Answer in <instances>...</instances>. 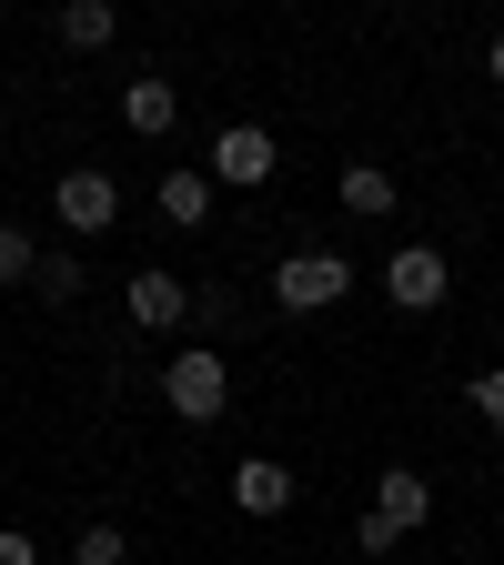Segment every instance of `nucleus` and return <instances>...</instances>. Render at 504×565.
<instances>
[{
	"label": "nucleus",
	"mask_w": 504,
	"mask_h": 565,
	"mask_svg": "<svg viewBox=\"0 0 504 565\" xmlns=\"http://www.w3.org/2000/svg\"><path fill=\"white\" fill-rule=\"evenodd\" d=\"M423 515H435V484H423L414 465H384V475H374V515L353 525V545H364V555H394Z\"/></svg>",
	"instance_id": "nucleus-1"
},
{
	"label": "nucleus",
	"mask_w": 504,
	"mask_h": 565,
	"mask_svg": "<svg viewBox=\"0 0 504 565\" xmlns=\"http://www.w3.org/2000/svg\"><path fill=\"white\" fill-rule=\"evenodd\" d=\"M162 404H172L182 424H212V414L233 404V374H223V353H212V343H182L172 364H162Z\"/></svg>",
	"instance_id": "nucleus-2"
},
{
	"label": "nucleus",
	"mask_w": 504,
	"mask_h": 565,
	"mask_svg": "<svg viewBox=\"0 0 504 565\" xmlns=\"http://www.w3.org/2000/svg\"><path fill=\"white\" fill-rule=\"evenodd\" d=\"M353 294V263L343 253H282L272 263V303L282 313H323V303H343Z\"/></svg>",
	"instance_id": "nucleus-3"
},
{
	"label": "nucleus",
	"mask_w": 504,
	"mask_h": 565,
	"mask_svg": "<svg viewBox=\"0 0 504 565\" xmlns=\"http://www.w3.org/2000/svg\"><path fill=\"white\" fill-rule=\"evenodd\" d=\"M282 172V152H272V131L262 121H233L223 141H212V182H233V192H262Z\"/></svg>",
	"instance_id": "nucleus-4"
},
{
	"label": "nucleus",
	"mask_w": 504,
	"mask_h": 565,
	"mask_svg": "<svg viewBox=\"0 0 504 565\" xmlns=\"http://www.w3.org/2000/svg\"><path fill=\"white\" fill-rule=\"evenodd\" d=\"M444 282H454V273H444L435 243H404V253L384 263V294H394L404 313H435V303H444Z\"/></svg>",
	"instance_id": "nucleus-5"
},
{
	"label": "nucleus",
	"mask_w": 504,
	"mask_h": 565,
	"mask_svg": "<svg viewBox=\"0 0 504 565\" xmlns=\"http://www.w3.org/2000/svg\"><path fill=\"white\" fill-rule=\"evenodd\" d=\"M61 223L71 233H111V212H121V192H111V172H61Z\"/></svg>",
	"instance_id": "nucleus-6"
},
{
	"label": "nucleus",
	"mask_w": 504,
	"mask_h": 565,
	"mask_svg": "<svg viewBox=\"0 0 504 565\" xmlns=\"http://www.w3.org/2000/svg\"><path fill=\"white\" fill-rule=\"evenodd\" d=\"M233 505L243 515H282V505H293V475H282L272 455H243L233 465Z\"/></svg>",
	"instance_id": "nucleus-7"
},
{
	"label": "nucleus",
	"mask_w": 504,
	"mask_h": 565,
	"mask_svg": "<svg viewBox=\"0 0 504 565\" xmlns=\"http://www.w3.org/2000/svg\"><path fill=\"white\" fill-rule=\"evenodd\" d=\"M121 121H131L141 141H162V131L182 121V92H172V82H121Z\"/></svg>",
	"instance_id": "nucleus-8"
},
{
	"label": "nucleus",
	"mask_w": 504,
	"mask_h": 565,
	"mask_svg": "<svg viewBox=\"0 0 504 565\" xmlns=\"http://www.w3.org/2000/svg\"><path fill=\"white\" fill-rule=\"evenodd\" d=\"M333 192H343V212H364V223H384V212H394V202H404V192H394V172H384V162H343V182H333Z\"/></svg>",
	"instance_id": "nucleus-9"
},
{
	"label": "nucleus",
	"mask_w": 504,
	"mask_h": 565,
	"mask_svg": "<svg viewBox=\"0 0 504 565\" xmlns=\"http://www.w3.org/2000/svg\"><path fill=\"white\" fill-rule=\"evenodd\" d=\"M182 313H192V294L172 273H131V323H182Z\"/></svg>",
	"instance_id": "nucleus-10"
},
{
	"label": "nucleus",
	"mask_w": 504,
	"mask_h": 565,
	"mask_svg": "<svg viewBox=\"0 0 504 565\" xmlns=\"http://www.w3.org/2000/svg\"><path fill=\"white\" fill-rule=\"evenodd\" d=\"M152 202H162V223H182V233H192L202 212H212V172H162V192H152Z\"/></svg>",
	"instance_id": "nucleus-11"
},
{
	"label": "nucleus",
	"mask_w": 504,
	"mask_h": 565,
	"mask_svg": "<svg viewBox=\"0 0 504 565\" xmlns=\"http://www.w3.org/2000/svg\"><path fill=\"white\" fill-rule=\"evenodd\" d=\"M111 31H121V11H111V0H71V11H61V41H71V51H101Z\"/></svg>",
	"instance_id": "nucleus-12"
},
{
	"label": "nucleus",
	"mask_w": 504,
	"mask_h": 565,
	"mask_svg": "<svg viewBox=\"0 0 504 565\" xmlns=\"http://www.w3.org/2000/svg\"><path fill=\"white\" fill-rule=\"evenodd\" d=\"M31 273H41V243L21 223H0V282H31Z\"/></svg>",
	"instance_id": "nucleus-13"
},
{
	"label": "nucleus",
	"mask_w": 504,
	"mask_h": 565,
	"mask_svg": "<svg viewBox=\"0 0 504 565\" xmlns=\"http://www.w3.org/2000/svg\"><path fill=\"white\" fill-rule=\"evenodd\" d=\"M71 565H121V525H82V545H71Z\"/></svg>",
	"instance_id": "nucleus-14"
},
{
	"label": "nucleus",
	"mask_w": 504,
	"mask_h": 565,
	"mask_svg": "<svg viewBox=\"0 0 504 565\" xmlns=\"http://www.w3.org/2000/svg\"><path fill=\"white\" fill-rule=\"evenodd\" d=\"M474 414H484V435L504 445V364H494V374H474Z\"/></svg>",
	"instance_id": "nucleus-15"
},
{
	"label": "nucleus",
	"mask_w": 504,
	"mask_h": 565,
	"mask_svg": "<svg viewBox=\"0 0 504 565\" xmlns=\"http://www.w3.org/2000/svg\"><path fill=\"white\" fill-rule=\"evenodd\" d=\"M41 294H51V303H71V294H82V263L51 253V263H41Z\"/></svg>",
	"instance_id": "nucleus-16"
},
{
	"label": "nucleus",
	"mask_w": 504,
	"mask_h": 565,
	"mask_svg": "<svg viewBox=\"0 0 504 565\" xmlns=\"http://www.w3.org/2000/svg\"><path fill=\"white\" fill-rule=\"evenodd\" d=\"M0 565H41V555H31V535H0Z\"/></svg>",
	"instance_id": "nucleus-17"
},
{
	"label": "nucleus",
	"mask_w": 504,
	"mask_h": 565,
	"mask_svg": "<svg viewBox=\"0 0 504 565\" xmlns=\"http://www.w3.org/2000/svg\"><path fill=\"white\" fill-rule=\"evenodd\" d=\"M484 71H494V82H504V31H494V51H484Z\"/></svg>",
	"instance_id": "nucleus-18"
}]
</instances>
